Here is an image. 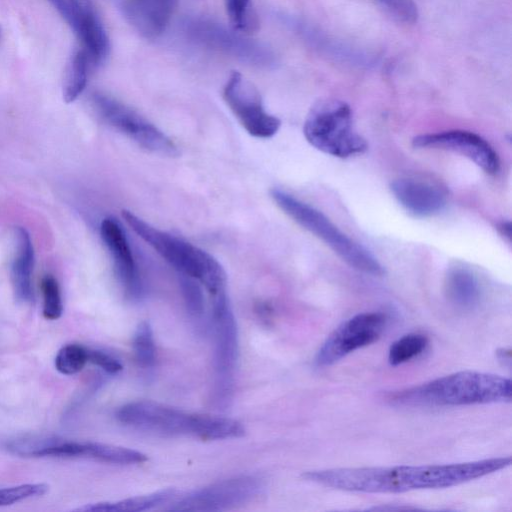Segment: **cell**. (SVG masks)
<instances>
[{"instance_id":"1","label":"cell","mask_w":512,"mask_h":512,"mask_svg":"<svg viewBox=\"0 0 512 512\" xmlns=\"http://www.w3.org/2000/svg\"><path fill=\"white\" fill-rule=\"evenodd\" d=\"M511 465V457L439 465L333 468L306 471L302 478L328 488L361 493H402L457 486Z\"/></svg>"},{"instance_id":"2","label":"cell","mask_w":512,"mask_h":512,"mask_svg":"<svg viewBox=\"0 0 512 512\" xmlns=\"http://www.w3.org/2000/svg\"><path fill=\"white\" fill-rule=\"evenodd\" d=\"M511 380L499 375L460 371L393 391L387 400L405 407H451L511 401Z\"/></svg>"},{"instance_id":"3","label":"cell","mask_w":512,"mask_h":512,"mask_svg":"<svg viewBox=\"0 0 512 512\" xmlns=\"http://www.w3.org/2000/svg\"><path fill=\"white\" fill-rule=\"evenodd\" d=\"M128 226L181 275L203 284L210 296L226 291V273L208 252L145 222L128 210L122 211Z\"/></svg>"},{"instance_id":"4","label":"cell","mask_w":512,"mask_h":512,"mask_svg":"<svg viewBox=\"0 0 512 512\" xmlns=\"http://www.w3.org/2000/svg\"><path fill=\"white\" fill-rule=\"evenodd\" d=\"M276 205L296 223L328 245L351 267L373 276H381L383 267L369 251L342 233L325 215L279 189L270 192Z\"/></svg>"},{"instance_id":"5","label":"cell","mask_w":512,"mask_h":512,"mask_svg":"<svg viewBox=\"0 0 512 512\" xmlns=\"http://www.w3.org/2000/svg\"><path fill=\"white\" fill-rule=\"evenodd\" d=\"M307 141L316 149L340 158L361 154L367 143L353 128L350 106L340 100L315 104L303 128Z\"/></svg>"},{"instance_id":"6","label":"cell","mask_w":512,"mask_h":512,"mask_svg":"<svg viewBox=\"0 0 512 512\" xmlns=\"http://www.w3.org/2000/svg\"><path fill=\"white\" fill-rule=\"evenodd\" d=\"M185 32L196 43L251 66L267 68L275 64V55L267 46L215 21L191 19L185 23Z\"/></svg>"},{"instance_id":"7","label":"cell","mask_w":512,"mask_h":512,"mask_svg":"<svg viewBox=\"0 0 512 512\" xmlns=\"http://www.w3.org/2000/svg\"><path fill=\"white\" fill-rule=\"evenodd\" d=\"M214 324L215 400L222 404L232 391L233 373L238 359V331L226 291L212 295Z\"/></svg>"},{"instance_id":"8","label":"cell","mask_w":512,"mask_h":512,"mask_svg":"<svg viewBox=\"0 0 512 512\" xmlns=\"http://www.w3.org/2000/svg\"><path fill=\"white\" fill-rule=\"evenodd\" d=\"M387 325V315L381 312L354 315L325 339L315 355V365L319 368L331 366L350 353L374 343Z\"/></svg>"},{"instance_id":"9","label":"cell","mask_w":512,"mask_h":512,"mask_svg":"<svg viewBox=\"0 0 512 512\" xmlns=\"http://www.w3.org/2000/svg\"><path fill=\"white\" fill-rule=\"evenodd\" d=\"M92 101L99 114L111 126L143 149L161 156L177 154L173 141L130 107L102 93H95Z\"/></svg>"},{"instance_id":"10","label":"cell","mask_w":512,"mask_h":512,"mask_svg":"<svg viewBox=\"0 0 512 512\" xmlns=\"http://www.w3.org/2000/svg\"><path fill=\"white\" fill-rule=\"evenodd\" d=\"M262 481L251 475L222 480L189 493L181 494L169 511H220L243 505L257 497Z\"/></svg>"},{"instance_id":"11","label":"cell","mask_w":512,"mask_h":512,"mask_svg":"<svg viewBox=\"0 0 512 512\" xmlns=\"http://www.w3.org/2000/svg\"><path fill=\"white\" fill-rule=\"evenodd\" d=\"M201 416L153 401H136L123 405L117 419L137 429L164 435L199 437Z\"/></svg>"},{"instance_id":"12","label":"cell","mask_w":512,"mask_h":512,"mask_svg":"<svg viewBox=\"0 0 512 512\" xmlns=\"http://www.w3.org/2000/svg\"><path fill=\"white\" fill-rule=\"evenodd\" d=\"M223 97L250 135L270 138L279 130L280 120L265 110L259 91L241 73H231L224 86Z\"/></svg>"},{"instance_id":"13","label":"cell","mask_w":512,"mask_h":512,"mask_svg":"<svg viewBox=\"0 0 512 512\" xmlns=\"http://www.w3.org/2000/svg\"><path fill=\"white\" fill-rule=\"evenodd\" d=\"M73 30L88 53L92 65L102 64L109 54L106 30L92 6L85 0H47Z\"/></svg>"},{"instance_id":"14","label":"cell","mask_w":512,"mask_h":512,"mask_svg":"<svg viewBox=\"0 0 512 512\" xmlns=\"http://www.w3.org/2000/svg\"><path fill=\"white\" fill-rule=\"evenodd\" d=\"M412 144L416 148L440 149L461 154L488 174H495L500 168L498 154L480 135L465 131L451 130L415 137Z\"/></svg>"},{"instance_id":"15","label":"cell","mask_w":512,"mask_h":512,"mask_svg":"<svg viewBox=\"0 0 512 512\" xmlns=\"http://www.w3.org/2000/svg\"><path fill=\"white\" fill-rule=\"evenodd\" d=\"M286 24L309 47L334 61L357 67H369L377 62L369 52L353 46L295 17H286Z\"/></svg>"},{"instance_id":"16","label":"cell","mask_w":512,"mask_h":512,"mask_svg":"<svg viewBox=\"0 0 512 512\" xmlns=\"http://www.w3.org/2000/svg\"><path fill=\"white\" fill-rule=\"evenodd\" d=\"M100 235L126 295L131 299L139 298L142 294V282L122 226L117 219L106 217L100 224Z\"/></svg>"},{"instance_id":"17","label":"cell","mask_w":512,"mask_h":512,"mask_svg":"<svg viewBox=\"0 0 512 512\" xmlns=\"http://www.w3.org/2000/svg\"><path fill=\"white\" fill-rule=\"evenodd\" d=\"M176 4L177 0H121V9L135 31L154 39L166 30Z\"/></svg>"},{"instance_id":"18","label":"cell","mask_w":512,"mask_h":512,"mask_svg":"<svg viewBox=\"0 0 512 512\" xmlns=\"http://www.w3.org/2000/svg\"><path fill=\"white\" fill-rule=\"evenodd\" d=\"M390 189L397 201L416 216L437 214L446 204L444 191L426 181L401 178L393 181Z\"/></svg>"},{"instance_id":"19","label":"cell","mask_w":512,"mask_h":512,"mask_svg":"<svg viewBox=\"0 0 512 512\" xmlns=\"http://www.w3.org/2000/svg\"><path fill=\"white\" fill-rule=\"evenodd\" d=\"M16 252L11 266V280L16 299L21 303L33 299L32 274L35 253L29 232L22 226L15 228Z\"/></svg>"},{"instance_id":"20","label":"cell","mask_w":512,"mask_h":512,"mask_svg":"<svg viewBox=\"0 0 512 512\" xmlns=\"http://www.w3.org/2000/svg\"><path fill=\"white\" fill-rule=\"evenodd\" d=\"M181 494L176 489H165L153 492L147 495L127 498L116 502H100L85 505L75 509V511L84 512H139L155 509L158 507H167L172 504ZM165 507L164 509H166Z\"/></svg>"},{"instance_id":"21","label":"cell","mask_w":512,"mask_h":512,"mask_svg":"<svg viewBox=\"0 0 512 512\" xmlns=\"http://www.w3.org/2000/svg\"><path fill=\"white\" fill-rule=\"evenodd\" d=\"M445 292L449 301L458 308L472 309L481 297L480 284L474 274L465 268H453L445 278Z\"/></svg>"},{"instance_id":"22","label":"cell","mask_w":512,"mask_h":512,"mask_svg":"<svg viewBox=\"0 0 512 512\" xmlns=\"http://www.w3.org/2000/svg\"><path fill=\"white\" fill-rule=\"evenodd\" d=\"M81 457L120 465L141 464L147 460V456L137 450L97 442H82Z\"/></svg>"},{"instance_id":"23","label":"cell","mask_w":512,"mask_h":512,"mask_svg":"<svg viewBox=\"0 0 512 512\" xmlns=\"http://www.w3.org/2000/svg\"><path fill=\"white\" fill-rule=\"evenodd\" d=\"M90 65L92 63L89 55L82 47L73 53L64 86V100L66 103L74 102L84 91L88 81Z\"/></svg>"},{"instance_id":"24","label":"cell","mask_w":512,"mask_h":512,"mask_svg":"<svg viewBox=\"0 0 512 512\" xmlns=\"http://www.w3.org/2000/svg\"><path fill=\"white\" fill-rule=\"evenodd\" d=\"M429 340L421 333H409L394 341L388 350V362L398 366L421 355L427 348Z\"/></svg>"},{"instance_id":"25","label":"cell","mask_w":512,"mask_h":512,"mask_svg":"<svg viewBox=\"0 0 512 512\" xmlns=\"http://www.w3.org/2000/svg\"><path fill=\"white\" fill-rule=\"evenodd\" d=\"M231 27L242 34H250L258 27L252 0H224Z\"/></svg>"},{"instance_id":"26","label":"cell","mask_w":512,"mask_h":512,"mask_svg":"<svg viewBox=\"0 0 512 512\" xmlns=\"http://www.w3.org/2000/svg\"><path fill=\"white\" fill-rule=\"evenodd\" d=\"M133 350L138 363L143 367H150L156 358V349L153 332L148 322H141L134 333Z\"/></svg>"},{"instance_id":"27","label":"cell","mask_w":512,"mask_h":512,"mask_svg":"<svg viewBox=\"0 0 512 512\" xmlns=\"http://www.w3.org/2000/svg\"><path fill=\"white\" fill-rule=\"evenodd\" d=\"M87 350L78 344H69L62 347L55 357L56 369L65 375L80 372L88 362Z\"/></svg>"},{"instance_id":"28","label":"cell","mask_w":512,"mask_h":512,"mask_svg":"<svg viewBox=\"0 0 512 512\" xmlns=\"http://www.w3.org/2000/svg\"><path fill=\"white\" fill-rule=\"evenodd\" d=\"M43 295V316L48 320H56L63 313L61 290L56 278L50 274L45 275L41 281Z\"/></svg>"},{"instance_id":"29","label":"cell","mask_w":512,"mask_h":512,"mask_svg":"<svg viewBox=\"0 0 512 512\" xmlns=\"http://www.w3.org/2000/svg\"><path fill=\"white\" fill-rule=\"evenodd\" d=\"M44 483L22 484L0 489V506L12 505L26 499L44 495L48 491Z\"/></svg>"},{"instance_id":"30","label":"cell","mask_w":512,"mask_h":512,"mask_svg":"<svg viewBox=\"0 0 512 512\" xmlns=\"http://www.w3.org/2000/svg\"><path fill=\"white\" fill-rule=\"evenodd\" d=\"M390 16L404 24H414L419 11L414 0H375Z\"/></svg>"},{"instance_id":"31","label":"cell","mask_w":512,"mask_h":512,"mask_svg":"<svg viewBox=\"0 0 512 512\" xmlns=\"http://www.w3.org/2000/svg\"><path fill=\"white\" fill-rule=\"evenodd\" d=\"M182 276L181 288L189 314L200 318L204 312V296L197 280Z\"/></svg>"},{"instance_id":"32","label":"cell","mask_w":512,"mask_h":512,"mask_svg":"<svg viewBox=\"0 0 512 512\" xmlns=\"http://www.w3.org/2000/svg\"><path fill=\"white\" fill-rule=\"evenodd\" d=\"M88 362L100 367L107 373L115 374L122 370V364L111 355L99 350H87Z\"/></svg>"},{"instance_id":"33","label":"cell","mask_w":512,"mask_h":512,"mask_svg":"<svg viewBox=\"0 0 512 512\" xmlns=\"http://www.w3.org/2000/svg\"><path fill=\"white\" fill-rule=\"evenodd\" d=\"M497 357L503 364L507 367H510L511 364V350L502 348L497 351Z\"/></svg>"}]
</instances>
